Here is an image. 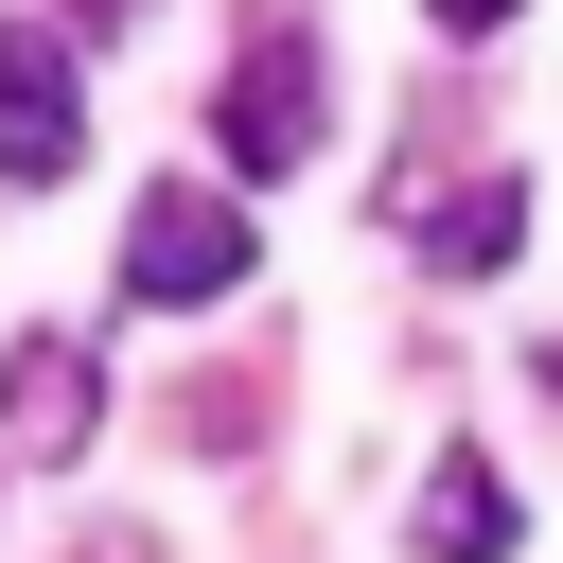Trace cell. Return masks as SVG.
I'll return each mask as SVG.
<instances>
[{"label":"cell","instance_id":"2","mask_svg":"<svg viewBox=\"0 0 563 563\" xmlns=\"http://www.w3.org/2000/svg\"><path fill=\"white\" fill-rule=\"evenodd\" d=\"M317 123H334V53H317L299 18H264V35L229 53V106H211L229 176H282V158H317Z\"/></svg>","mask_w":563,"mask_h":563},{"label":"cell","instance_id":"7","mask_svg":"<svg viewBox=\"0 0 563 563\" xmlns=\"http://www.w3.org/2000/svg\"><path fill=\"white\" fill-rule=\"evenodd\" d=\"M422 18H440V35H510V0H422Z\"/></svg>","mask_w":563,"mask_h":563},{"label":"cell","instance_id":"1","mask_svg":"<svg viewBox=\"0 0 563 563\" xmlns=\"http://www.w3.org/2000/svg\"><path fill=\"white\" fill-rule=\"evenodd\" d=\"M123 299H158V317L246 299V211H229L211 176H141V211H123Z\"/></svg>","mask_w":563,"mask_h":563},{"label":"cell","instance_id":"3","mask_svg":"<svg viewBox=\"0 0 563 563\" xmlns=\"http://www.w3.org/2000/svg\"><path fill=\"white\" fill-rule=\"evenodd\" d=\"M88 158V88H70V35L53 18H0V176L18 194H53Z\"/></svg>","mask_w":563,"mask_h":563},{"label":"cell","instance_id":"4","mask_svg":"<svg viewBox=\"0 0 563 563\" xmlns=\"http://www.w3.org/2000/svg\"><path fill=\"white\" fill-rule=\"evenodd\" d=\"M0 440L18 457H88L106 440V352L88 334H0Z\"/></svg>","mask_w":563,"mask_h":563},{"label":"cell","instance_id":"6","mask_svg":"<svg viewBox=\"0 0 563 563\" xmlns=\"http://www.w3.org/2000/svg\"><path fill=\"white\" fill-rule=\"evenodd\" d=\"M405 229H422V264H440V282H493V264L528 246V176L493 158L475 194H440V211H405Z\"/></svg>","mask_w":563,"mask_h":563},{"label":"cell","instance_id":"5","mask_svg":"<svg viewBox=\"0 0 563 563\" xmlns=\"http://www.w3.org/2000/svg\"><path fill=\"white\" fill-rule=\"evenodd\" d=\"M510 528H528V510H510V475H493L475 440H440V475H422V528H405V545H422V563H510Z\"/></svg>","mask_w":563,"mask_h":563}]
</instances>
